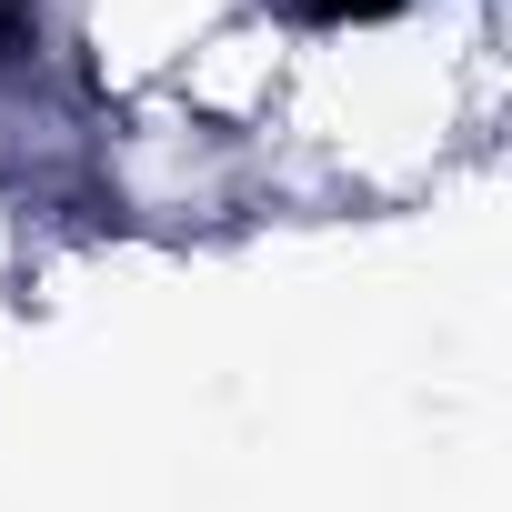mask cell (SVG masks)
<instances>
[{"mask_svg":"<svg viewBox=\"0 0 512 512\" xmlns=\"http://www.w3.org/2000/svg\"><path fill=\"white\" fill-rule=\"evenodd\" d=\"M322 21H342V11H392V0H312Z\"/></svg>","mask_w":512,"mask_h":512,"instance_id":"6da1fadb","label":"cell"}]
</instances>
